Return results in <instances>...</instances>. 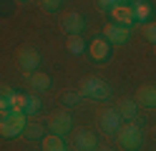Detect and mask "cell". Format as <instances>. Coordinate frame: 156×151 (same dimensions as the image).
<instances>
[{"instance_id": "obj_4", "label": "cell", "mask_w": 156, "mask_h": 151, "mask_svg": "<svg viewBox=\"0 0 156 151\" xmlns=\"http://www.w3.org/2000/svg\"><path fill=\"white\" fill-rule=\"evenodd\" d=\"M41 50L33 48V45H23L18 48V66H20V70H25V73H35L38 68H41Z\"/></svg>"}, {"instance_id": "obj_29", "label": "cell", "mask_w": 156, "mask_h": 151, "mask_svg": "<svg viewBox=\"0 0 156 151\" xmlns=\"http://www.w3.org/2000/svg\"><path fill=\"white\" fill-rule=\"evenodd\" d=\"M20 3H28V0H20Z\"/></svg>"}, {"instance_id": "obj_23", "label": "cell", "mask_w": 156, "mask_h": 151, "mask_svg": "<svg viewBox=\"0 0 156 151\" xmlns=\"http://www.w3.org/2000/svg\"><path fill=\"white\" fill-rule=\"evenodd\" d=\"M116 5H119L116 0H98V10H101V13H111Z\"/></svg>"}, {"instance_id": "obj_12", "label": "cell", "mask_w": 156, "mask_h": 151, "mask_svg": "<svg viewBox=\"0 0 156 151\" xmlns=\"http://www.w3.org/2000/svg\"><path fill=\"white\" fill-rule=\"evenodd\" d=\"M131 10H133V20L139 25L151 23V3H149V0H133Z\"/></svg>"}, {"instance_id": "obj_14", "label": "cell", "mask_w": 156, "mask_h": 151, "mask_svg": "<svg viewBox=\"0 0 156 151\" xmlns=\"http://www.w3.org/2000/svg\"><path fill=\"white\" fill-rule=\"evenodd\" d=\"M136 98H139V103H141V106L154 108V106H156V86H151V83L141 86L139 91H136Z\"/></svg>"}, {"instance_id": "obj_15", "label": "cell", "mask_w": 156, "mask_h": 151, "mask_svg": "<svg viewBox=\"0 0 156 151\" xmlns=\"http://www.w3.org/2000/svg\"><path fill=\"white\" fill-rule=\"evenodd\" d=\"M28 81H30V86L35 91H51L53 86V81L48 73H43V70H35V73H28Z\"/></svg>"}, {"instance_id": "obj_6", "label": "cell", "mask_w": 156, "mask_h": 151, "mask_svg": "<svg viewBox=\"0 0 156 151\" xmlns=\"http://www.w3.org/2000/svg\"><path fill=\"white\" fill-rule=\"evenodd\" d=\"M103 38L108 40L111 45H126L131 38V28H123V25H116V23H108L103 28Z\"/></svg>"}, {"instance_id": "obj_24", "label": "cell", "mask_w": 156, "mask_h": 151, "mask_svg": "<svg viewBox=\"0 0 156 151\" xmlns=\"http://www.w3.org/2000/svg\"><path fill=\"white\" fill-rule=\"evenodd\" d=\"M15 93V88L13 86H8V83H0V98H10Z\"/></svg>"}, {"instance_id": "obj_18", "label": "cell", "mask_w": 156, "mask_h": 151, "mask_svg": "<svg viewBox=\"0 0 156 151\" xmlns=\"http://www.w3.org/2000/svg\"><path fill=\"white\" fill-rule=\"evenodd\" d=\"M66 45H68V53H73V56H81L83 50L88 48V45L83 43L81 35H68V43H66Z\"/></svg>"}, {"instance_id": "obj_10", "label": "cell", "mask_w": 156, "mask_h": 151, "mask_svg": "<svg viewBox=\"0 0 156 151\" xmlns=\"http://www.w3.org/2000/svg\"><path fill=\"white\" fill-rule=\"evenodd\" d=\"M86 15H81V13H68L66 18H63V30L68 35H81L83 30H86Z\"/></svg>"}, {"instance_id": "obj_2", "label": "cell", "mask_w": 156, "mask_h": 151, "mask_svg": "<svg viewBox=\"0 0 156 151\" xmlns=\"http://www.w3.org/2000/svg\"><path fill=\"white\" fill-rule=\"evenodd\" d=\"M25 124H28V116L25 113H15V111H10V113H5L3 118H0V136H5V138L23 136Z\"/></svg>"}, {"instance_id": "obj_20", "label": "cell", "mask_w": 156, "mask_h": 151, "mask_svg": "<svg viewBox=\"0 0 156 151\" xmlns=\"http://www.w3.org/2000/svg\"><path fill=\"white\" fill-rule=\"evenodd\" d=\"M38 111H41V98H38V96H28L23 113H25V116H33V113H38Z\"/></svg>"}, {"instance_id": "obj_25", "label": "cell", "mask_w": 156, "mask_h": 151, "mask_svg": "<svg viewBox=\"0 0 156 151\" xmlns=\"http://www.w3.org/2000/svg\"><path fill=\"white\" fill-rule=\"evenodd\" d=\"M5 113H10V101H8V98H0V118H3Z\"/></svg>"}, {"instance_id": "obj_9", "label": "cell", "mask_w": 156, "mask_h": 151, "mask_svg": "<svg viewBox=\"0 0 156 151\" xmlns=\"http://www.w3.org/2000/svg\"><path fill=\"white\" fill-rule=\"evenodd\" d=\"M108 15H111V23H116V25H123V28H133L136 25L131 5H116Z\"/></svg>"}, {"instance_id": "obj_3", "label": "cell", "mask_w": 156, "mask_h": 151, "mask_svg": "<svg viewBox=\"0 0 156 151\" xmlns=\"http://www.w3.org/2000/svg\"><path fill=\"white\" fill-rule=\"evenodd\" d=\"M81 96L91 101H108L111 98V86L101 78H86L81 83Z\"/></svg>"}, {"instance_id": "obj_7", "label": "cell", "mask_w": 156, "mask_h": 151, "mask_svg": "<svg viewBox=\"0 0 156 151\" xmlns=\"http://www.w3.org/2000/svg\"><path fill=\"white\" fill-rule=\"evenodd\" d=\"M88 56L96 63H106V60L111 58V43L106 38H93L88 43Z\"/></svg>"}, {"instance_id": "obj_13", "label": "cell", "mask_w": 156, "mask_h": 151, "mask_svg": "<svg viewBox=\"0 0 156 151\" xmlns=\"http://www.w3.org/2000/svg\"><path fill=\"white\" fill-rule=\"evenodd\" d=\"M116 111H119V116H121L123 121H133L136 116H139V103L131 101V98H123V101H119Z\"/></svg>"}, {"instance_id": "obj_27", "label": "cell", "mask_w": 156, "mask_h": 151, "mask_svg": "<svg viewBox=\"0 0 156 151\" xmlns=\"http://www.w3.org/2000/svg\"><path fill=\"white\" fill-rule=\"evenodd\" d=\"M116 3H119V5H131L133 0H116Z\"/></svg>"}, {"instance_id": "obj_5", "label": "cell", "mask_w": 156, "mask_h": 151, "mask_svg": "<svg viewBox=\"0 0 156 151\" xmlns=\"http://www.w3.org/2000/svg\"><path fill=\"white\" fill-rule=\"evenodd\" d=\"M48 128H51V134L66 136L68 131L73 128V116L68 113V111H55V113L48 118Z\"/></svg>"}, {"instance_id": "obj_11", "label": "cell", "mask_w": 156, "mask_h": 151, "mask_svg": "<svg viewBox=\"0 0 156 151\" xmlns=\"http://www.w3.org/2000/svg\"><path fill=\"white\" fill-rule=\"evenodd\" d=\"M98 149V136L88 128H81L76 134V151H96Z\"/></svg>"}, {"instance_id": "obj_22", "label": "cell", "mask_w": 156, "mask_h": 151, "mask_svg": "<svg viewBox=\"0 0 156 151\" xmlns=\"http://www.w3.org/2000/svg\"><path fill=\"white\" fill-rule=\"evenodd\" d=\"M61 3H63V0H41V5H43L45 13H55V10L61 8Z\"/></svg>"}, {"instance_id": "obj_16", "label": "cell", "mask_w": 156, "mask_h": 151, "mask_svg": "<svg viewBox=\"0 0 156 151\" xmlns=\"http://www.w3.org/2000/svg\"><path fill=\"white\" fill-rule=\"evenodd\" d=\"M41 146H43V151H68L63 136H58V134L43 136V138H41Z\"/></svg>"}, {"instance_id": "obj_28", "label": "cell", "mask_w": 156, "mask_h": 151, "mask_svg": "<svg viewBox=\"0 0 156 151\" xmlns=\"http://www.w3.org/2000/svg\"><path fill=\"white\" fill-rule=\"evenodd\" d=\"M96 151H113V149H111V146H98Z\"/></svg>"}, {"instance_id": "obj_17", "label": "cell", "mask_w": 156, "mask_h": 151, "mask_svg": "<svg viewBox=\"0 0 156 151\" xmlns=\"http://www.w3.org/2000/svg\"><path fill=\"white\" fill-rule=\"evenodd\" d=\"M23 136H25L28 141H41V138L45 136V128H43L41 124H35V121H28V124H25V131H23Z\"/></svg>"}, {"instance_id": "obj_1", "label": "cell", "mask_w": 156, "mask_h": 151, "mask_svg": "<svg viewBox=\"0 0 156 151\" xmlns=\"http://www.w3.org/2000/svg\"><path fill=\"white\" fill-rule=\"evenodd\" d=\"M116 138H119V144L126 151H136L144 144V131H141V126H136L133 121H126V124H121V128L116 131Z\"/></svg>"}, {"instance_id": "obj_19", "label": "cell", "mask_w": 156, "mask_h": 151, "mask_svg": "<svg viewBox=\"0 0 156 151\" xmlns=\"http://www.w3.org/2000/svg\"><path fill=\"white\" fill-rule=\"evenodd\" d=\"M8 101H10V111H15V113H23V111H25L28 93H18V91H15V93H13L10 98H8Z\"/></svg>"}, {"instance_id": "obj_26", "label": "cell", "mask_w": 156, "mask_h": 151, "mask_svg": "<svg viewBox=\"0 0 156 151\" xmlns=\"http://www.w3.org/2000/svg\"><path fill=\"white\" fill-rule=\"evenodd\" d=\"M78 98H81L78 93H66V103H68V106H73V103H76Z\"/></svg>"}, {"instance_id": "obj_21", "label": "cell", "mask_w": 156, "mask_h": 151, "mask_svg": "<svg viewBox=\"0 0 156 151\" xmlns=\"http://www.w3.org/2000/svg\"><path fill=\"white\" fill-rule=\"evenodd\" d=\"M144 38L149 40V43L156 45V23H146V25H144Z\"/></svg>"}, {"instance_id": "obj_8", "label": "cell", "mask_w": 156, "mask_h": 151, "mask_svg": "<svg viewBox=\"0 0 156 151\" xmlns=\"http://www.w3.org/2000/svg\"><path fill=\"white\" fill-rule=\"evenodd\" d=\"M98 124H101V131H103V134H116V131L121 128L123 118L119 116V111H116V108H106L103 113L98 116Z\"/></svg>"}]
</instances>
